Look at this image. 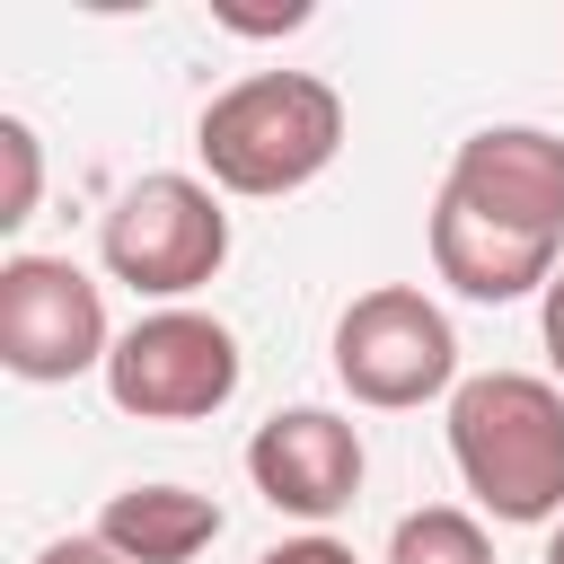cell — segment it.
Masks as SVG:
<instances>
[{
	"label": "cell",
	"instance_id": "6da1fadb",
	"mask_svg": "<svg viewBox=\"0 0 564 564\" xmlns=\"http://www.w3.org/2000/svg\"><path fill=\"white\" fill-rule=\"evenodd\" d=\"M449 458L458 485L511 520H564V388L538 370H476L449 397Z\"/></svg>",
	"mask_w": 564,
	"mask_h": 564
},
{
	"label": "cell",
	"instance_id": "7a4b0ae2",
	"mask_svg": "<svg viewBox=\"0 0 564 564\" xmlns=\"http://www.w3.org/2000/svg\"><path fill=\"white\" fill-rule=\"evenodd\" d=\"M194 150L220 194H300L308 176L335 167L344 150V97L317 70H247L220 88L194 123Z\"/></svg>",
	"mask_w": 564,
	"mask_h": 564
},
{
	"label": "cell",
	"instance_id": "3957f363",
	"mask_svg": "<svg viewBox=\"0 0 564 564\" xmlns=\"http://www.w3.org/2000/svg\"><path fill=\"white\" fill-rule=\"evenodd\" d=\"M97 256H106V273L132 282L141 300H185V291H203V282L229 264L220 185L176 176V167L123 185V194L106 203V220H97Z\"/></svg>",
	"mask_w": 564,
	"mask_h": 564
},
{
	"label": "cell",
	"instance_id": "277c9868",
	"mask_svg": "<svg viewBox=\"0 0 564 564\" xmlns=\"http://www.w3.org/2000/svg\"><path fill=\"white\" fill-rule=\"evenodd\" d=\"M335 379L379 414H405L423 397H458V326L414 282H379L335 317Z\"/></svg>",
	"mask_w": 564,
	"mask_h": 564
},
{
	"label": "cell",
	"instance_id": "5b68a950",
	"mask_svg": "<svg viewBox=\"0 0 564 564\" xmlns=\"http://www.w3.org/2000/svg\"><path fill=\"white\" fill-rule=\"evenodd\" d=\"M106 397L141 423H203L238 397V335L203 308H150L106 352Z\"/></svg>",
	"mask_w": 564,
	"mask_h": 564
},
{
	"label": "cell",
	"instance_id": "8992f818",
	"mask_svg": "<svg viewBox=\"0 0 564 564\" xmlns=\"http://www.w3.org/2000/svg\"><path fill=\"white\" fill-rule=\"evenodd\" d=\"M106 291L70 256H9L0 264V361L35 388L106 370Z\"/></svg>",
	"mask_w": 564,
	"mask_h": 564
},
{
	"label": "cell",
	"instance_id": "52a82bcc",
	"mask_svg": "<svg viewBox=\"0 0 564 564\" xmlns=\"http://www.w3.org/2000/svg\"><path fill=\"white\" fill-rule=\"evenodd\" d=\"M449 203L520 229V238H555L564 247V141L546 123H485L458 141L449 176H441Z\"/></svg>",
	"mask_w": 564,
	"mask_h": 564
},
{
	"label": "cell",
	"instance_id": "ba28073f",
	"mask_svg": "<svg viewBox=\"0 0 564 564\" xmlns=\"http://www.w3.org/2000/svg\"><path fill=\"white\" fill-rule=\"evenodd\" d=\"M247 476L273 511L291 520H335L352 494H361V432L326 405H291V414H264L256 441H247Z\"/></svg>",
	"mask_w": 564,
	"mask_h": 564
},
{
	"label": "cell",
	"instance_id": "9c48e42d",
	"mask_svg": "<svg viewBox=\"0 0 564 564\" xmlns=\"http://www.w3.org/2000/svg\"><path fill=\"white\" fill-rule=\"evenodd\" d=\"M432 273H441L458 300H494V308H502V300L546 291L564 264H555V238H520V229H502V220L432 194Z\"/></svg>",
	"mask_w": 564,
	"mask_h": 564
},
{
	"label": "cell",
	"instance_id": "30bf717a",
	"mask_svg": "<svg viewBox=\"0 0 564 564\" xmlns=\"http://www.w3.org/2000/svg\"><path fill=\"white\" fill-rule=\"evenodd\" d=\"M97 538L123 564H194L220 538V502L194 485H123V494H106Z\"/></svg>",
	"mask_w": 564,
	"mask_h": 564
},
{
	"label": "cell",
	"instance_id": "8fae6325",
	"mask_svg": "<svg viewBox=\"0 0 564 564\" xmlns=\"http://www.w3.org/2000/svg\"><path fill=\"white\" fill-rule=\"evenodd\" d=\"M388 564H494V538L458 502H423L388 529Z\"/></svg>",
	"mask_w": 564,
	"mask_h": 564
},
{
	"label": "cell",
	"instance_id": "7c38bea8",
	"mask_svg": "<svg viewBox=\"0 0 564 564\" xmlns=\"http://www.w3.org/2000/svg\"><path fill=\"white\" fill-rule=\"evenodd\" d=\"M0 167H9V185H0V229H18V220H35V185H44V141H35L26 115H0Z\"/></svg>",
	"mask_w": 564,
	"mask_h": 564
},
{
	"label": "cell",
	"instance_id": "4fadbf2b",
	"mask_svg": "<svg viewBox=\"0 0 564 564\" xmlns=\"http://www.w3.org/2000/svg\"><path fill=\"white\" fill-rule=\"evenodd\" d=\"M256 564H361L344 538H282V546H264Z\"/></svg>",
	"mask_w": 564,
	"mask_h": 564
},
{
	"label": "cell",
	"instance_id": "5bb4252c",
	"mask_svg": "<svg viewBox=\"0 0 564 564\" xmlns=\"http://www.w3.org/2000/svg\"><path fill=\"white\" fill-rule=\"evenodd\" d=\"M220 26H238V35H282V26H308V9H300V0H282V9H220Z\"/></svg>",
	"mask_w": 564,
	"mask_h": 564
},
{
	"label": "cell",
	"instance_id": "9a60e30c",
	"mask_svg": "<svg viewBox=\"0 0 564 564\" xmlns=\"http://www.w3.org/2000/svg\"><path fill=\"white\" fill-rule=\"evenodd\" d=\"M538 335H546V361H555V379H564V273L538 291Z\"/></svg>",
	"mask_w": 564,
	"mask_h": 564
},
{
	"label": "cell",
	"instance_id": "2e32d148",
	"mask_svg": "<svg viewBox=\"0 0 564 564\" xmlns=\"http://www.w3.org/2000/svg\"><path fill=\"white\" fill-rule=\"evenodd\" d=\"M35 564H123V555H115V546H106V538L88 529V538H53V546H44Z\"/></svg>",
	"mask_w": 564,
	"mask_h": 564
},
{
	"label": "cell",
	"instance_id": "e0dca14e",
	"mask_svg": "<svg viewBox=\"0 0 564 564\" xmlns=\"http://www.w3.org/2000/svg\"><path fill=\"white\" fill-rule=\"evenodd\" d=\"M546 564H564V520H555V538H546Z\"/></svg>",
	"mask_w": 564,
	"mask_h": 564
}]
</instances>
